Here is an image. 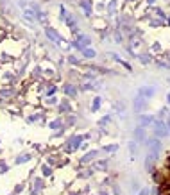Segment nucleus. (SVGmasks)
I'll use <instances>...</instances> for the list:
<instances>
[{
  "mask_svg": "<svg viewBox=\"0 0 170 195\" xmlns=\"http://www.w3.org/2000/svg\"><path fill=\"white\" fill-rule=\"evenodd\" d=\"M166 63H168V64H170V57H168V59H166Z\"/></svg>",
  "mask_w": 170,
  "mask_h": 195,
  "instance_id": "aec40b11",
  "label": "nucleus"
},
{
  "mask_svg": "<svg viewBox=\"0 0 170 195\" xmlns=\"http://www.w3.org/2000/svg\"><path fill=\"white\" fill-rule=\"evenodd\" d=\"M151 127H152V134H154V138H158V140H165V138L170 136L168 127H166L165 120H161V118H154V124H152Z\"/></svg>",
  "mask_w": 170,
  "mask_h": 195,
  "instance_id": "f257e3e1",
  "label": "nucleus"
},
{
  "mask_svg": "<svg viewBox=\"0 0 170 195\" xmlns=\"http://www.w3.org/2000/svg\"><path fill=\"white\" fill-rule=\"evenodd\" d=\"M166 104H168V106H170V93H168V95H166Z\"/></svg>",
  "mask_w": 170,
  "mask_h": 195,
  "instance_id": "a211bd4d",
  "label": "nucleus"
},
{
  "mask_svg": "<svg viewBox=\"0 0 170 195\" xmlns=\"http://www.w3.org/2000/svg\"><path fill=\"white\" fill-rule=\"evenodd\" d=\"M138 195H151V188H141V191Z\"/></svg>",
  "mask_w": 170,
  "mask_h": 195,
  "instance_id": "2eb2a0df",
  "label": "nucleus"
},
{
  "mask_svg": "<svg viewBox=\"0 0 170 195\" xmlns=\"http://www.w3.org/2000/svg\"><path fill=\"white\" fill-rule=\"evenodd\" d=\"M163 49H161V43L159 41H154L152 45H151V54H159Z\"/></svg>",
  "mask_w": 170,
  "mask_h": 195,
  "instance_id": "f8f14e48",
  "label": "nucleus"
},
{
  "mask_svg": "<svg viewBox=\"0 0 170 195\" xmlns=\"http://www.w3.org/2000/svg\"><path fill=\"white\" fill-rule=\"evenodd\" d=\"M147 107H149V99H145L141 95H136L134 100H133V111L136 115H141V113L147 111Z\"/></svg>",
  "mask_w": 170,
  "mask_h": 195,
  "instance_id": "f03ea898",
  "label": "nucleus"
},
{
  "mask_svg": "<svg viewBox=\"0 0 170 195\" xmlns=\"http://www.w3.org/2000/svg\"><path fill=\"white\" fill-rule=\"evenodd\" d=\"M152 124H154V116H152V115L141 113V115H138V118H136V125H140V127H151Z\"/></svg>",
  "mask_w": 170,
  "mask_h": 195,
  "instance_id": "20e7f679",
  "label": "nucleus"
},
{
  "mask_svg": "<svg viewBox=\"0 0 170 195\" xmlns=\"http://www.w3.org/2000/svg\"><path fill=\"white\" fill-rule=\"evenodd\" d=\"M82 56L86 59H95L97 57V50H93L91 47H86V49H82Z\"/></svg>",
  "mask_w": 170,
  "mask_h": 195,
  "instance_id": "1a4fd4ad",
  "label": "nucleus"
},
{
  "mask_svg": "<svg viewBox=\"0 0 170 195\" xmlns=\"http://www.w3.org/2000/svg\"><path fill=\"white\" fill-rule=\"evenodd\" d=\"M102 150H106V152H116L118 150V143H109V145H106V147H102Z\"/></svg>",
  "mask_w": 170,
  "mask_h": 195,
  "instance_id": "ddd939ff",
  "label": "nucleus"
},
{
  "mask_svg": "<svg viewBox=\"0 0 170 195\" xmlns=\"http://www.w3.org/2000/svg\"><path fill=\"white\" fill-rule=\"evenodd\" d=\"M111 120H113V116H111V115H106L104 118H100V120H99V125H100V127H106V125H108Z\"/></svg>",
  "mask_w": 170,
  "mask_h": 195,
  "instance_id": "4468645a",
  "label": "nucleus"
},
{
  "mask_svg": "<svg viewBox=\"0 0 170 195\" xmlns=\"http://www.w3.org/2000/svg\"><path fill=\"white\" fill-rule=\"evenodd\" d=\"M97 156H99V150H90V152H88L86 156H82V159H81V161H82V163H91Z\"/></svg>",
  "mask_w": 170,
  "mask_h": 195,
  "instance_id": "6e6552de",
  "label": "nucleus"
},
{
  "mask_svg": "<svg viewBox=\"0 0 170 195\" xmlns=\"http://www.w3.org/2000/svg\"><path fill=\"white\" fill-rule=\"evenodd\" d=\"M81 50L82 49H86V47H90V36H81L79 38V45H77Z\"/></svg>",
  "mask_w": 170,
  "mask_h": 195,
  "instance_id": "9d476101",
  "label": "nucleus"
},
{
  "mask_svg": "<svg viewBox=\"0 0 170 195\" xmlns=\"http://www.w3.org/2000/svg\"><path fill=\"white\" fill-rule=\"evenodd\" d=\"M166 24H168V25H170V18H166Z\"/></svg>",
  "mask_w": 170,
  "mask_h": 195,
  "instance_id": "6ab92c4d",
  "label": "nucleus"
},
{
  "mask_svg": "<svg viewBox=\"0 0 170 195\" xmlns=\"http://www.w3.org/2000/svg\"><path fill=\"white\" fill-rule=\"evenodd\" d=\"M136 57H138L140 64H151L152 63V54L151 52H140Z\"/></svg>",
  "mask_w": 170,
  "mask_h": 195,
  "instance_id": "423d86ee",
  "label": "nucleus"
},
{
  "mask_svg": "<svg viewBox=\"0 0 170 195\" xmlns=\"http://www.w3.org/2000/svg\"><path fill=\"white\" fill-rule=\"evenodd\" d=\"M133 138H134V141H136L138 145H145V141L149 140V136H147V127H140V125H136L134 133H133Z\"/></svg>",
  "mask_w": 170,
  "mask_h": 195,
  "instance_id": "7ed1b4c3",
  "label": "nucleus"
},
{
  "mask_svg": "<svg viewBox=\"0 0 170 195\" xmlns=\"http://www.w3.org/2000/svg\"><path fill=\"white\" fill-rule=\"evenodd\" d=\"M156 88L154 86H141V88L138 90V95H141V97H145V99H149L151 100L152 97H156Z\"/></svg>",
  "mask_w": 170,
  "mask_h": 195,
  "instance_id": "39448f33",
  "label": "nucleus"
},
{
  "mask_svg": "<svg viewBox=\"0 0 170 195\" xmlns=\"http://www.w3.org/2000/svg\"><path fill=\"white\" fill-rule=\"evenodd\" d=\"M127 149H129V152H131V161H134L136 159V152H138V143L133 140V141H129Z\"/></svg>",
  "mask_w": 170,
  "mask_h": 195,
  "instance_id": "0eeeda50",
  "label": "nucleus"
},
{
  "mask_svg": "<svg viewBox=\"0 0 170 195\" xmlns=\"http://www.w3.org/2000/svg\"><path fill=\"white\" fill-rule=\"evenodd\" d=\"M100 106H102V97H95V99H93V106H91V111L97 113V111L100 109Z\"/></svg>",
  "mask_w": 170,
  "mask_h": 195,
  "instance_id": "9b49d317",
  "label": "nucleus"
},
{
  "mask_svg": "<svg viewBox=\"0 0 170 195\" xmlns=\"http://www.w3.org/2000/svg\"><path fill=\"white\" fill-rule=\"evenodd\" d=\"M165 124H166L168 131H170V111H168V115H166V118H165Z\"/></svg>",
  "mask_w": 170,
  "mask_h": 195,
  "instance_id": "f3484780",
  "label": "nucleus"
},
{
  "mask_svg": "<svg viewBox=\"0 0 170 195\" xmlns=\"http://www.w3.org/2000/svg\"><path fill=\"white\" fill-rule=\"evenodd\" d=\"M66 93H70V95H75V90H74V86H66Z\"/></svg>",
  "mask_w": 170,
  "mask_h": 195,
  "instance_id": "dca6fc26",
  "label": "nucleus"
}]
</instances>
